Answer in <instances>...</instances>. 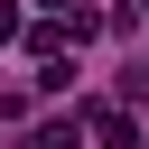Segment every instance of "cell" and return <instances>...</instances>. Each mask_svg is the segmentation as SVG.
Returning <instances> with one entry per match:
<instances>
[{"mask_svg":"<svg viewBox=\"0 0 149 149\" xmlns=\"http://www.w3.org/2000/svg\"><path fill=\"white\" fill-rule=\"evenodd\" d=\"M9 37H28V19H19V9L0 0V47H9Z\"/></svg>","mask_w":149,"mask_h":149,"instance_id":"3","label":"cell"},{"mask_svg":"<svg viewBox=\"0 0 149 149\" xmlns=\"http://www.w3.org/2000/svg\"><path fill=\"white\" fill-rule=\"evenodd\" d=\"M93 130H102V140H112V149H140V121H130V112H112V102H102V112H93Z\"/></svg>","mask_w":149,"mask_h":149,"instance_id":"1","label":"cell"},{"mask_svg":"<svg viewBox=\"0 0 149 149\" xmlns=\"http://www.w3.org/2000/svg\"><path fill=\"white\" fill-rule=\"evenodd\" d=\"M74 130H84V121H65V112H47V121H37V140H28V149H74Z\"/></svg>","mask_w":149,"mask_h":149,"instance_id":"2","label":"cell"}]
</instances>
